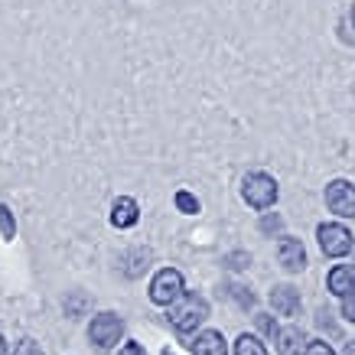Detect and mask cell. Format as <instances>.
<instances>
[{
  "label": "cell",
  "instance_id": "cell-1",
  "mask_svg": "<svg viewBox=\"0 0 355 355\" xmlns=\"http://www.w3.org/2000/svg\"><path fill=\"white\" fill-rule=\"evenodd\" d=\"M209 320V303L199 293H183L180 300L170 306V323L176 333H193L199 323Z\"/></svg>",
  "mask_w": 355,
  "mask_h": 355
},
{
  "label": "cell",
  "instance_id": "cell-2",
  "mask_svg": "<svg viewBox=\"0 0 355 355\" xmlns=\"http://www.w3.org/2000/svg\"><path fill=\"white\" fill-rule=\"evenodd\" d=\"M277 180L274 176H268V173H248L245 180H241V199H245L251 209H258V212H264V209H270V205L277 202Z\"/></svg>",
  "mask_w": 355,
  "mask_h": 355
},
{
  "label": "cell",
  "instance_id": "cell-3",
  "mask_svg": "<svg viewBox=\"0 0 355 355\" xmlns=\"http://www.w3.org/2000/svg\"><path fill=\"white\" fill-rule=\"evenodd\" d=\"M183 291H186V284H183V274L176 268H163V270H157L153 274V280H150V300L157 303V306H173V303L183 297Z\"/></svg>",
  "mask_w": 355,
  "mask_h": 355
},
{
  "label": "cell",
  "instance_id": "cell-4",
  "mask_svg": "<svg viewBox=\"0 0 355 355\" xmlns=\"http://www.w3.org/2000/svg\"><path fill=\"white\" fill-rule=\"evenodd\" d=\"M121 336H124V320H121L118 313H111V310L98 313L95 320H92V326H88V339H92L101 352L114 349Z\"/></svg>",
  "mask_w": 355,
  "mask_h": 355
},
{
  "label": "cell",
  "instance_id": "cell-5",
  "mask_svg": "<svg viewBox=\"0 0 355 355\" xmlns=\"http://www.w3.org/2000/svg\"><path fill=\"white\" fill-rule=\"evenodd\" d=\"M316 238H320V248H323L326 258H345L352 251V232L339 222H323L316 228Z\"/></svg>",
  "mask_w": 355,
  "mask_h": 355
},
{
  "label": "cell",
  "instance_id": "cell-6",
  "mask_svg": "<svg viewBox=\"0 0 355 355\" xmlns=\"http://www.w3.org/2000/svg\"><path fill=\"white\" fill-rule=\"evenodd\" d=\"M326 209L336 212L339 218H355V183L349 180H333V183H326Z\"/></svg>",
  "mask_w": 355,
  "mask_h": 355
},
{
  "label": "cell",
  "instance_id": "cell-7",
  "mask_svg": "<svg viewBox=\"0 0 355 355\" xmlns=\"http://www.w3.org/2000/svg\"><path fill=\"white\" fill-rule=\"evenodd\" d=\"M277 258L280 264L291 270V274H297V270L306 268V251H303V241L300 238H291V235H280L277 241Z\"/></svg>",
  "mask_w": 355,
  "mask_h": 355
},
{
  "label": "cell",
  "instance_id": "cell-8",
  "mask_svg": "<svg viewBox=\"0 0 355 355\" xmlns=\"http://www.w3.org/2000/svg\"><path fill=\"white\" fill-rule=\"evenodd\" d=\"M270 306L280 316H297L300 313V291L291 287V284H280V287L270 291Z\"/></svg>",
  "mask_w": 355,
  "mask_h": 355
},
{
  "label": "cell",
  "instance_id": "cell-9",
  "mask_svg": "<svg viewBox=\"0 0 355 355\" xmlns=\"http://www.w3.org/2000/svg\"><path fill=\"white\" fill-rule=\"evenodd\" d=\"M140 218V205L130 196H118L111 205V225L114 228H134Z\"/></svg>",
  "mask_w": 355,
  "mask_h": 355
},
{
  "label": "cell",
  "instance_id": "cell-10",
  "mask_svg": "<svg viewBox=\"0 0 355 355\" xmlns=\"http://www.w3.org/2000/svg\"><path fill=\"white\" fill-rule=\"evenodd\" d=\"M326 287H329V293H336V297L355 293V268L352 264H336V268L329 270V277H326Z\"/></svg>",
  "mask_w": 355,
  "mask_h": 355
},
{
  "label": "cell",
  "instance_id": "cell-11",
  "mask_svg": "<svg viewBox=\"0 0 355 355\" xmlns=\"http://www.w3.org/2000/svg\"><path fill=\"white\" fill-rule=\"evenodd\" d=\"M193 355H228V345H225V336L218 329H205V333L196 336L193 343Z\"/></svg>",
  "mask_w": 355,
  "mask_h": 355
},
{
  "label": "cell",
  "instance_id": "cell-12",
  "mask_svg": "<svg viewBox=\"0 0 355 355\" xmlns=\"http://www.w3.org/2000/svg\"><path fill=\"white\" fill-rule=\"evenodd\" d=\"M277 355H300L303 343H306V336H303V329H297V326H284V329H277Z\"/></svg>",
  "mask_w": 355,
  "mask_h": 355
},
{
  "label": "cell",
  "instance_id": "cell-13",
  "mask_svg": "<svg viewBox=\"0 0 355 355\" xmlns=\"http://www.w3.org/2000/svg\"><path fill=\"white\" fill-rule=\"evenodd\" d=\"M235 355H268V349H264V343H261L258 336L241 333L235 343Z\"/></svg>",
  "mask_w": 355,
  "mask_h": 355
},
{
  "label": "cell",
  "instance_id": "cell-14",
  "mask_svg": "<svg viewBox=\"0 0 355 355\" xmlns=\"http://www.w3.org/2000/svg\"><path fill=\"white\" fill-rule=\"evenodd\" d=\"M0 235H3V241H13V235H17V222L3 202H0Z\"/></svg>",
  "mask_w": 355,
  "mask_h": 355
},
{
  "label": "cell",
  "instance_id": "cell-15",
  "mask_svg": "<svg viewBox=\"0 0 355 355\" xmlns=\"http://www.w3.org/2000/svg\"><path fill=\"white\" fill-rule=\"evenodd\" d=\"M176 209H180V212H186V216H196V212H199V199H196L193 193L180 189V193H176Z\"/></svg>",
  "mask_w": 355,
  "mask_h": 355
},
{
  "label": "cell",
  "instance_id": "cell-16",
  "mask_svg": "<svg viewBox=\"0 0 355 355\" xmlns=\"http://www.w3.org/2000/svg\"><path fill=\"white\" fill-rule=\"evenodd\" d=\"M85 306H88L85 293H72V297L65 300V316H72V320H76V316H82V310H85Z\"/></svg>",
  "mask_w": 355,
  "mask_h": 355
},
{
  "label": "cell",
  "instance_id": "cell-17",
  "mask_svg": "<svg viewBox=\"0 0 355 355\" xmlns=\"http://www.w3.org/2000/svg\"><path fill=\"white\" fill-rule=\"evenodd\" d=\"M7 355H43V349H40V343L36 339H20V343L13 345V352H7Z\"/></svg>",
  "mask_w": 355,
  "mask_h": 355
},
{
  "label": "cell",
  "instance_id": "cell-18",
  "mask_svg": "<svg viewBox=\"0 0 355 355\" xmlns=\"http://www.w3.org/2000/svg\"><path fill=\"white\" fill-rule=\"evenodd\" d=\"M254 323H258V329H261V333H264V336H270V339L277 336V323L270 320L268 313H258V316H254Z\"/></svg>",
  "mask_w": 355,
  "mask_h": 355
},
{
  "label": "cell",
  "instance_id": "cell-19",
  "mask_svg": "<svg viewBox=\"0 0 355 355\" xmlns=\"http://www.w3.org/2000/svg\"><path fill=\"white\" fill-rule=\"evenodd\" d=\"M343 316L349 320V323H355V293L343 297Z\"/></svg>",
  "mask_w": 355,
  "mask_h": 355
},
{
  "label": "cell",
  "instance_id": "cell-20",
  "mask_svg": "<svg viewBox=\"0 0 355 355\" xmlns=\"http://www.w3.org/2000/svg\"><path fill=\"white\" fill-rule=\"evenodd\" d=\"M306 355H336V352L329 343H310L306 345Z\"/></svg>",
  "mask_w": 355,
  "mask_h": 355
},
{
  "label": "cell",
  "instance_id": "cell-21",
  "mask_svg": "<svg viewBox=\"0 0 355 355\" xmlns=\"http://www.w3.org/2000/svg\"><path fill=\"white\" fill-rule=\"evenodd\" d=\"M118 355H147V352H144V345H140V343H124Z\"/></svg>",
  "mask_w": 355,
  "mask_h": 355
},
{
  "label": "cell",
  "instance_id": "cell-22",
  "mask_svg": "<svg viewBox=\"0 0 355 355\" xmlns=\"http://www.w3.org/2000/svg\"><path fill=\"white\" fill-rule=\"evenodd\" d=\"M280 225H284V222H280V216L264 218V222H261V228H264V232H274V228H280Z\"/></svg>",
  "mask_w": 355,
  "mask_h": 355
},
{
  "label": "cell",
  "instance_id": "cell-23",
  "mask_svg": "<svg viewBox=\"0 0 355 355\" xmlns=\"http://www.w3.org/2000/svg\"><path fill=\"white\" fill-rule=\"evenodd\" d=\"M343 355H355V339H352V343H345V349H343Z\"/></svg>",
  "mask_w": 355,
  "mask_h": 355
},
{
  "label": "cell",
  "instance_id": "cell-24",
  "mask_svg": "<svg viewBox=\"0 0 355 355\" xmlns=\"http://www.w3.org/2000/svg\"><path fill=\"white\" fill-rule=\"evenodd\" d=\"M0 355H7V339L0 336Z\"/></svg>",
  "mask_w": 355,
  "mask_h": 355
},
{
  "label": "cell",
  "instance_id": "cell-25",
  "mask_svg": "<svg viewBox=\"0 0 355 355\" xmlns=\"http://www.w3.org/2000/svg\"><path fill=\"white\" fill-rule=\"evenodd\" d=\"M352 26H355V3H352Z\"/></svg>",
  "mask_w": 355,
  "mask_h": 355
}]
</instances>
